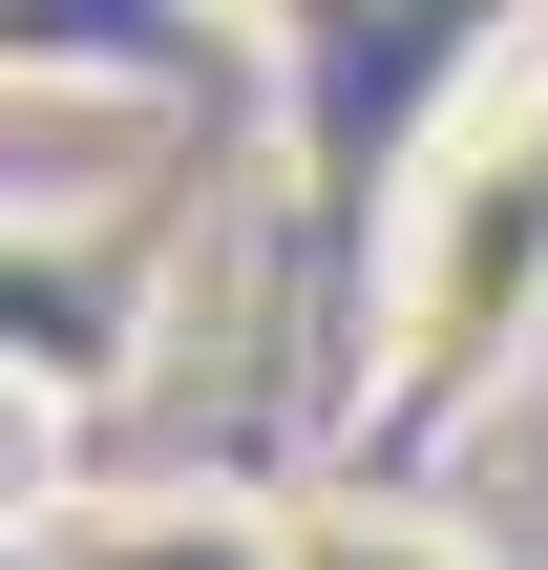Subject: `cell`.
I'll return each mask as SVG.
<instances>
[{"mask_svg":"<svg viewBox=\"0 0 548 570\" xmlns=\"http://www.w3.org/2000/svg\"><path fill=\"white\" fill-rule=\"evenodd\" d=\"M296 570H486V550L422 508H296Z\"/></svg>","mask_w":548,"mask_h":570,"instance_id":"3","label":"cell"},{"mask_svg":"<svg viewBox=\"0 0 548 570\" xmlns=\"http://www.w3.org/2000/svg\"><path fill=\"white\" fill-rule=\"evenodd\" d=\"M42 570H296V508H253V487H63Z\"/></svg>","mask_w":548,"mask_h":570,"instance_id":"2","label":"cell"},{"mask_svg":"<svg viewBox=\"0 0 548 570\" xmlns=\"http://www.w3.org/2000/svg\"><path fill=\"white\" fill-rule=\"evenodd\" d=\"M380 317H401V402H422V423L486 402L507 338L548 317V42H507V63L444 106V148L401 169V212H380Z\"/></svg>","mask_w":548,"mask_h":570,"instance_id":"1","label":"cell"}]
</instances>
